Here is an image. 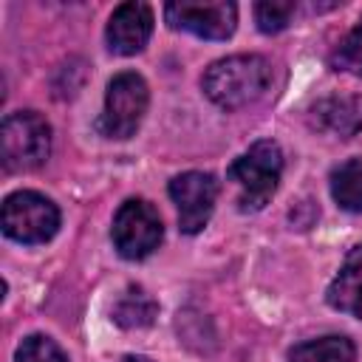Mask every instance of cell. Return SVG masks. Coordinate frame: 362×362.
Instances as JSON below:
<instances>
[{
    "label": "cell",
    "instance_id": "11",
    "mask_svg": "<svg viewBox=\"0 0 362 362\" xmlns=\"http://www.w3.org/2000/svg\"><path fill=\"white\" fill-rule=\"evenodd\" d=\"M325 300L334 311L362 320V243H356L345 255L337 277L331 280V286L325 291Z\"/></svg>",
    "mask_w": 362,
    "mask_h": 362
},
{
    "label": "cell",
    "instance_id": "6",
    "mask_svg": "<svg viewBox=\"0 0 362 362\" xmlns=\"http://www.w3.org/2000/svg\"><path fill=\"white\" fill-rule=\"evenodd\" d=\"M110 238L124 260H144L158 249L164 238V223L158 209L144 198H127L113 215Z\"/></svg>",
    "mask_w": 362,
    "mask_h": 362
},
{
    "label": "cell",
    "instance_id": "7",
    "mask_svg": "<svg viewBox=\"0 0 362 362\" xmlns=\"http://www.w3.org/2000/svg\"><path fill=\"white\" fill-rule=\"evenodd\" d=\"M164 20L175 31H189L201 40H229L238 25V6L226 0H178L164 6Z\"/></svg>",
    "mask_w": 362,
    "mask_h": 362
},
{
    "label": "cell",
    "instance_id": "16",
    "mask_svg": "<svg viewBox=\"0 0 362 362\" xmlns=\"http://www.w3.org/2000/svg\"><path fill=\"white\" fill-rule=\"evenodd\" d=\"M331 65L337 71H345V74H354L362 79V20L345 34V40L334 48L331 54Z\"/></svg>",
    "mask_w": 362,
    "mask_h": 362
},
{
    "label": "cell",
    "instance_id": "13",
    "mask_svg": "<svg viewBox=\"0 0 362 362\" xmlns=\"http://www.w3.org/2000/svg\"><path fill=\"white\" fill-rule=\"evenodd\" d=\"M158 314V303L141 288L130 286L113 305V322L122 328H147Z\"/></svg>",
    "mask_w": 362,
    "mask_h": 362
},
{
    "label": "cell",
    "instance_id": "15",
    "mask_svg": "<svg viewBox=\"0 0 362 362\" xmlns=\"http://www.w3.org/2000/svg\"><path fill=\"white\" fill-rule=\"evenodd\" d=\"M294 11H297L294 0H260L255 3V23L263 34H277L291 23Z\"/></svg>",
    "mask_w": 362,
    "mask_h": 362
},
{
    "label": "cell",
    "instance_id": "2",
    "mask_svg": "<svg viewBox=\"0 0 362 362\" xmlns=\"http://www.w3.org/2000/svg\"><path fill=\"white\" fill-rule=\"evenodd\" d=\"M229 181L238 184L240 195H238V209L240 212H257L269 204V198L274 195L280 175H283V150L277 141L272 139H260L255 141L243 156H238L229 170H226Z\"/></svg>",
    "mask_w": 362,
    "mask_h": 362
},
{
    "label": "cell",
    "instance_id": "1",
    "mask_svg": "<svg viewBox=\"0 0 362 362\" xmlns=\"http://www.w3.org/2000/svg\"><path fill=\"white\" fill-rule=\"evenodd\" d=\"M272 85V62L260 54H235L215 59L201 79L209 102L223 110H238L257 102Z\"/></svg>",
    "mask_w": 362,
    "mask_h": 362
},
{
    "label": "cell",
    "instance_id": "17",
    "mask_svg": "<svg viewBox=\"0 0 362 362\" xmlns=\"http://www.w3.org/2000/svg\"><path fill=\"white\" fill-rule=\"evenodd\" d=\"M14 362H68L65 351L45 334H31L17 345Z\"/></svg>",
    "mask_w": 362,
    "mask_h": 362
},
{
    "label": "cell",
    "instance_id": "9",
    "mask_svg": "<svg viewBox=\"0 0 362 362\" xmlns=\"http://www.w3.org/2000/svg\"><path fill=\"white\" fill-rule=\"evenodd\" d=\"M153 34V8L147 3H122L113 8L107 28H105V40L107 48L119 57H133L139 54L147 40Z\"/></svg>",
    "mask_w": 362,
    "mask_h": 362
},
{
    "label": "cell",
    "instance_id": "10",
    "mask_svg": "<svg viewBox=\"0 0 362 362\" xmlns=\"http://www.w3.org/2000/svg\"><path fill=\"white\" fill-rule=\"evenodd\" d=\"M308 122L314 130L334 139H354L362 133V96L359 93H334L311 105Z\"/></svg>",
    "mask_w": 362,
    "mask_h": 362
},
{
    "label": "cell",
    "instance_id": "4",
    "mask_svg": "<svg viewBox=\"0 0 362 362\" xmlns=\"http://www.w3.org/2000/svg\"><path fill=\"white\" fill-rule=\"evenodd\" d=\"M150 105L147 82L136 71H122L107 82L105 107L99 116V130L107 139H130Z\"/></svg>",
    "mask_w": 362,
    "mask_h": 362
},
{
    "label": "cell",
    "instance_id": "18",
    "mask_svg": "<svg viewBox=\"0 0 362 362\" xmlns=\"http://www.w3.org/2000/svg\"><path fill=\"white\" fill-rule=\"evenodd\" d=\"M119 362H153L150 356H141V354H127V356H122Z\"/></svg>",
    "mask_w": 362,
    "mask_h": 362
},
{
    "label": "cell",
    "instance_id": "12",
    "mask_svg": "<svg viewBox=\"0 0 362 362\" xmlns=\"http://www.w3.org/2000/svg\"><path fill=\"white\" fill-rule=\"evenodd\" d=\"M354 359H356V348L342 334L317 337L288 351V362H354Z\"/></svg>",
    "mask_w": 362,
    "mask_h": 362
},
{
    "label": "cell",
    "instance_id": "3",
    "mask_svg": "<svg viewBox=\"0 0 362 362\" xmlns=\"http://www.w3.org/2000/svg\"><path fill=\"white\" fill-rule=\"evenodd\" d=\"M51 153V124L37 110L8 113L0 124V158L8 173H28Z\"/></svg>",
    "mask_w": 362,
    "mask_h": 362
},
{
    "label": "cell",
    "instance_id": "14",
    "mask_svg": "<svg viewBox=\"0 0 362 362\" xmlns=\"http://www.w3.org/2000/svg\"><path fill=\"white\" fill-rule=\"evenodd\" d=\"M331 195L348 212H362V158H348L331 173Z\"/></svg>",
    "mask_w": 362,
    "mask_h": 362
},
{
    "label": "cell",
    "instance_id": "8",
    "mask_svg": "<svg viewBox=\"0 0 362 362\" xmlns=\"http://www.w3.org/2000/svg\"><path fill=\"white\" fill-rule=\"evenodd\" d=\"M170 198L178 206V229L184 235H198L215 209L221 184L212 173H201V170H189L181 173L170 181Z\"/></svg>",
    "mask_w": 362,
    "mask_h": 362
},
{
    "label": "cell",
    "instance_id": "5",
    "mask_svg": "<svg viewBox=\"0 0 362 362\" xmlns=\"http://www.w3.org/2000/svg\"><path fill=\"white\" fill-rule=\"evenodd\" d=\"M59 229V209L34 189H17L3 201V232L17 243H45Z\"/></svg>",
    "mask_w": 362,
    "mask_h": 362
}]
</instances>
